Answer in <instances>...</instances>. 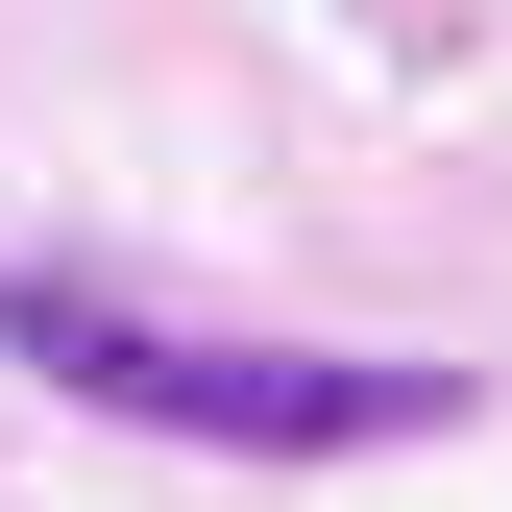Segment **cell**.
I'll return each instance as SVG.
<instances>
[{
	"label": "cell",
	"instance_id": "obj_1",
	"mask_svg": "<svg viewBox=\"0 0 512 512\" xmlns=\"http://www.w3.org/2000/svg\"><path fill=\"white\" fill-rule=\"evenodd\" d=\"M0 366L74 415L220 439V464H366V439H464V366H342V342H244V317H147L98 269H0Z\"/></svg>",
	"mask_w": 512,
	"mask_h": 512
}]
</instances>
